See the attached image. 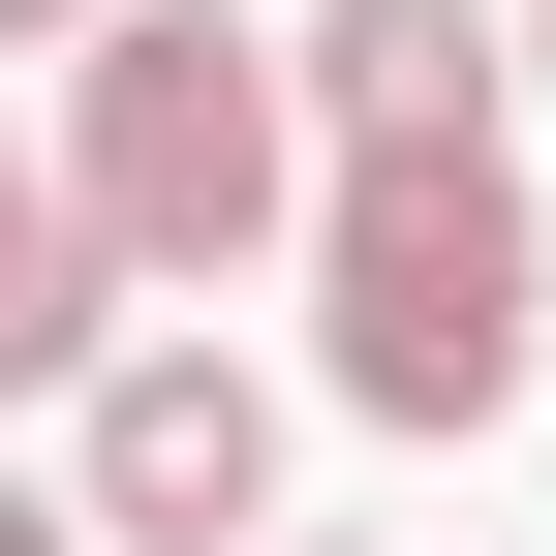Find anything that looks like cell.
<instances>
[{"label":"cell","mask_w":556,"mask_h":556,"mask_svg":"<svg viewBox=\"0 0 556 556\" xmlns=\"http://www.w3.org/2000/svg\"><path fill=\"white\" fill-rule=\"evenodd\" d=\"M526 340H556L526 93H464V124H309V371H340V433H495Z\"/></svg>","instance_id":"cell-1"},{"label":"cell","mask_w":556,"mask_h":556,"mask_svg":"<svg viewBox=\"0 0 556 556\" xmlns=\"http://www.w3.org/2000/svg\"><path fill=\"white\" fill-rule=\"evenodd\" d=\"M62 217L124 248V309L309 248V62L217 31V0H93V31H62Z\"/></svg>","instance_id":"cell-2"},{"label":"cell","mask_w":556,"mask_h":556,"mask_svg":"<svg viewBox=\"0 0 556 556\" xmlns=\"http://www.w3.org/2000/svg\"><path fill=\"white\" fill-rule=\"evenodd\" d=\"M62 495H93L124 556H278V371H248V340H93Z\"/></svg>","instance_id":"cell-3"},{"label":"cell","mask_w":556,"mask_h":556,"mask_svg":"<svg viewBox=\"0 0 556 556\" xmlns=\"http://www.w3.org/2000/svg\"><path fill=\"white\" fill-rule=\"evenodd\" d=\"M93 340H124V248L62 217V124H0V402H93Z\"/></svg>","instance_id":"cell-4"},{"label":"cell","mask_w":556,"mask_h":556,"mask_svg":"<svg viewBox=\"0 0 556 556\" xmlns=\"http://www.w3.org/2000/svg\"><path fill=\"white\" fill-rule=\"evenodd\" d=\"M0 556H124V526H93V495H0Z\"/></svg>","instance_id":"cell-5"},{"label":"cell","mask_w":556,"mask_h":556,"mask_svg":"<svg viewBox=\"0 0 556 556\" xmlns=\"http://www.w3.org/2000/svg\"><path fill=\"white\" fill-rule=\"evenodd\" d=\"M62 31H93V0H0V62H62Z\"/></svg>","instance_id":"cell-6"},{"label":"cell","mask_w":556,"mask_h":556,"mask_svg":"<svg viewBox=\"0 0 556 556\" xmlns=\"http://www.w3.org/2000/svg\"><path fill=\"white\" fill-rule=\"evenodd\" d=\"M495 31H526V93H556V0H495Z\"/></svg>","instance_id":"cell-7"},{"label":"cell","mask_w":556,"mask_h":556,"mask_svg":"<svg viewBox=\"0 0 556 556\" xmlns=\"http://www.w3.org/2000/svg\"><path fill=\"white\" fill-rule=\"evenodd\" d=\"M278 556H309V526H278Z\"/></svg>","instance_id":"cell-8"}]
</instances>
